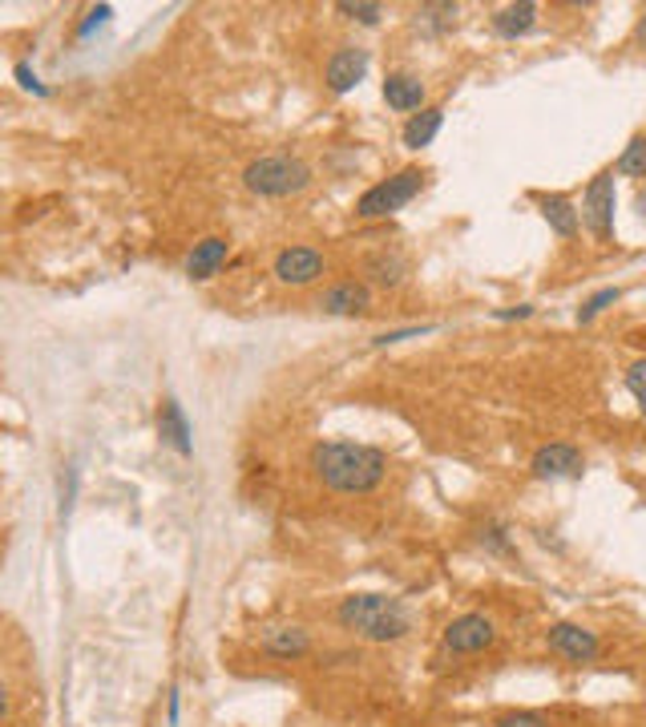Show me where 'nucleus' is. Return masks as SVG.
Masks as SVG:
<instances>
[{"label":"nucleus","instance_id":"nucleus-12","mask_svg":"<svg viewBox=\"0 0 646 727\" xmlns=\"http://www.w3.org/2000/svg\"><path fill=\"white\" fill-rule=\"evenodd\" d=\"M227 251H230V242L218 239V235L194 242V251H190V259H187V275H190V279H211V275L223 267Z\"/></svg>","mask_w":646,"mask_h":727},{"label":"nucleus","instance_id":"nucleus-23","mask_svg":"<svg viewBox=\"0 0 646 727\" xmlns=\"http://www.w3.org/2000/svg\"><path fill=\"white\" fill-rule=\"evenodd\" d=\"M626 388H631V397L638 400V409L646 413V360L631 364V372H626Z\"/></svg>","mask_w":646,"mask_h":727},{"label":"nucleus","instance_id":"nucleus-1","mask_svg":"<svg viewBox=\"0 0 646 727\" xmlns=\"http://www.w3.org/2000/svg\"><path fill=\"white\" fill-rule=\"evenodd\" d=\"M312 469L335 493H368V489L384 481L388 456L380 449H372V444L328 441L312 449Z\"/></svg>","mask_w":646,"mask_h":727},{"label":"nucleus","instance_id":"nucleus-10","mask_svg":"<svg viewBox=\"0 0 646 727\" xmlns=\"http://www.w3.org/2000/svg\"><path fill=\"white\" fill-rule=\"evenodd\" d=\"M364 73H368V49L344 45V49H335L328 61V89L331 93H347Z\"/></svg>","mask_w":646,"mask_h":727},{"label":"nucleus","instance_id":"nucleus-27","mask_svg":"<svg viewBox=\"0 0 646 727\" xmlns=\"http://www.w3.org/2000/svg\"><path fill=\"white\" fill-rule=\"evenodd\" d=\"M502 319H525L530 315V308H509V312H497Z\"/></svg>","mask_w":646,"mask_h":727},{"label":"nucleus","instance_id":"nucleus-24","mask_svg":"<svg viewBox=\"0 0 646 727\" xmlns=\"http://www.w3.org/2000/svg\"><path fill=\"white\" fill-rule=\"evenodd\" d=\"M497 727H549L542 715H533V712H514V715H502L497 719Z\"/></svg>","mask_w":646,"mask_h":727},{"label":"nucleus","instance_id":"nucleus-2","mask_svg":"<svg viewBox=\"0 0 646 727\" xmlns=\"http://www.w3.org/2000/svg\"><path fill=\"white\" fill-rule=\"evenodd\" d=\"M340 623L347 630H356L372 642H396L408 635L413 618L404 611L401 599H388V594H352L340 606Z\"/></svg>","mask_w":646,"mask_h":727},{"label":"nucleus","instance_id":"nucleus-21","mask_svg":"<svg viewBox=\"0 0 646 727\" xmlns=\"http://www.w3.org/2000/svg\"><path fill=\"white\" fill-rule=\"evenodd\" d=\"M615 300H618V287H603L598 296H590V300L582 303V308H578V324H590L594 315L603 312V308H610Z\"/></svg>","mask_w":646,"mask_h":727},{"label":"nucleus","instance_id":"nucleus-14","mask_svg":"<svg viewBox=\"0 0 646 727\" xmlns=\"http://www.w3.org/2000/svg\"><path fill=\"white\" fill-rule=\"evenodd\" d=\"M542 214H546V223L558 230L561 239H574L578 235V223H582V214L574 211V202L566 199V195H533Z\"/></svg>","mask_w":646,"mask_h":727},{"label":"nucleus","instance_id":"nucleus-18","mask_svg":"<svg viewBox=\"0 0 646 727\" xmlns=\"http://www.w3.org/2000/svg\"><path fill=\"white\" fill-rule=\"evenodd\" d=\"M533 21H537V4L521 0V4H509V9H502V13L493 16V29L502 33V37H521V33L533 29Z\"/></svg>","mask_w":646,"mask_h":727},{"label":"nucleus","instance_id":"nucleus-28","mask_svg":"<svg viewBox=\"0 0 646 727\" xmlns=\"http://www.w3.org/2000/svg\"><path fill=\"white\" fill-rule=\"evenodd\" d=\"M638 33H643V37H646V21H643V25H638Z\"/></svg>","mask_w":646,"mask_h":727},{"label":"nucleus","instance_id":"nucleus-4","mask_svg":"<svg viewBox=\"0 0 646 727\" xmlns=\"http://www.w3.org/2000/svg\"><path fill=\"white\" fill-rule=\"evenodd\" d=\"M420 186H425V171H417V166L392 174L388 183L368 186L356 202V218H388L392 211H401V206H408V202L417 199Z\"/></svg>","mask_w":646,"mask_h":727},{"label":"nucleus","instance_id":"nucleus-15","mask_svg":"<svg viewBox=\"0 0 646 727\" xmlns=\"http://www.w3.org/2000/svg\"><path fill=\"white\" fill-rule=\"evenodd\" d=\"M441 126H445V110H436V105L420 110V114H413L408 122H404V146H408V150L429 146L432 138L441 134Z\"/></svg>","mask_w":646,"mask_h":727},{"label":"nucleus","instance_id":"nucleus-11","mask_svg":"<svg viewBox=\"0 0 646 727\" xmlns=\"http://www.w3.org/2000/svg\"><path fill=\"white\" fill-rule=\"evenodd\" d=\"M319 308L328 315H356V312H368L372 308V291L364 284H356V279H347V284H335L324 291V300H319Z\"/></svg>","mask_w":646,"mask_h":727},{"label":"nucleus","instance_id":"nucleus-19","mask_svg":"<svg viewBox=\"0 0 646 727\" xmlns=\"http://www.w3.org/2000/svg\"><path fill=\"white\" fill-rule=\"evenodd\" d=\"M368 275L380 287H396L404 279V259L401 255H372L368 259Z\"/></svg>","mask_w":646,"mask_h":727},{"label":"nucleus","instance_id":"nucleus-3","mask_svg":"<svg viewBox=\"0 0 646 727\" xmlns=\"http://www.w3.org/2000/svg\"><path fill=\"white\" fill-rule=\"evenodd\" d=\"M312 183V171L307 162L288 154H267L251 162L243 171V186L251 195H263V199H283V195H300L303 186Z\"/></svg>","mask_w":646,"mask_h":727},{"label":"nucleus","instance_id":"nucleus-8","mask_svg":"<svg viewBox=\"0 0 646 727\" xmlns=\"http://www.w3.org/2000/svg\"><path fill=\"white\" fill-rule=\"evenodd\" d=\"M582 453H578L574 444L566 441H554V444H542L537 453H533L530 469L533 477H542V481H558V477H578L582 473Z\"/></svg>","mask_w":646,"mask_h":727},{"label":"nucleus","instance_id":"nucleus-22","mask_svg":"<svg viewBox=\"0 0 646 727\" xmlns=\"http://www.w3.org/2000/svg\"><path fill=\"white\" fill-rule=\"evenodd\" d=\"M335 9H340L344 16H352V21H359V25H376V21H380V13H384L380 4H352V0H340Z\"/></svg>","mask_w":646,"mask_h":727},{"label":"nucleus","instance_id":"nucleus-25","mask_svg":"<svg viewBox=\"0 0 646 727\" xmlns=\"http://www.w3.org/2000/svg\"><path fill=\"white\" fill-rule=\"evenodd\" d=\"M110 21V4H98V9H89V21L81 25V37H89V33L98 29V25H105Z\"/></svg>","mask_w":646,"mask_h":727},{"label":"nucleus","instance_id":"nucleus-6","mask_svg":"<svg viewBox=\"0 0 646 727\" xmlns=\"http://www.w3.org/2000/svg\"><path fill=\"white\" fill-rule=\"evenodd\" d=\"M493 639H497V630H493V618H485V614H460L445 627V647L457 651V655L485 651Z\"/></svg>","mask_w":646,"mask_h":727},{"label":"nucleus","instance_id":"nucleus-26","mask_svg":"<svg viewBox=\"0 0 646 727\" xmlns=\"http://www.w3.org/2000/svg\"><path fill=\"white\" fill-rule=\"evenodd\" d=\"M16 77H21V86L33 89V93H41L45 98V86L37 82V73H29V65H16Z\"/></svg>","mask_w":646,"mask_h":727},{"label":"nucleus","instance_id":"nucleus-13","mask_svg":"<svg viewBox=\"0 0 646 727\" xmlns=\"http://www.w3.org/2000/svg\"><path fill=\"white\" fill-rule=\"evenodd\" d=\"M384 101L392 110H401V114L420 110V105H425V82L413 77V73H392L384 82Z\"/></svg>","mask_w":646,"mask_h":727},{"label":"nucleus","instance_id":"nucleus-5","mask_svg":"<svg viewBox=\"0 0 646 727\" xmlns=\"http://www.w3.org/2000/svg\"><path fill=\"white\" fill-rule=\"evenodd\" d=\"M578 214H582L586 230L598 242L615 239V174L603 171V174H594V178H590L586 195H582V211Z\"/></svg>","mask_w":646,"mask_h":727},{"label":"nucleus","instance_id":"nucleus-17","mask_svg":"<svg viewBox=\"0 0 646 727\" xmlns=\"http://www.w3.org/2000/svg\"><path fill=\"white\" fill-rule=\"evenodd\" d=\"M159 428L178 453H190V449H194V444H190V425H187V416H182V404H178V400H162Z\"/></svg>","mask_w":646,"mask_h":727},{"label":"nucleus","instance_id":"nucleus-16","mask_svg":"<svg viewBox=\"0 0 646 727\" xmlns=\"http://www.w3.org/2000/svg\"><path fill=\"white\" fill-rule=\"evenodd\" d=\"M263 647H267V655H275V659H300V655H307L312 639H307V630H300V627H275L263 635Z\"/></svg>","mask_w":646,"mask_h":727},{"label":"nucleus","instance_id":"nucleus-9","mask_svg":"<svg viewBox=\"0 0 646 727\" xmlns=\"http://www.w3.org/2000/svg\"><path fill=\"white\" fill-rule=\"evenodd\" d=\"M546 642H549V651L574 659V663H590V659L598 655V635L586 627H578V623H558V627H549Z\"/></svg>","mask_w":646,"mask_h":727},{"label":"nucleus","instance_id":"nucleus-7","mask_svg":"<svg viewBox=\"0 0 646 727\" xmlns=\"http://www.w3.org/2000/svg\"><path fill=\"white\" fill-rule=\"evenodd\" d=\"M319 275H324V255L312 251V247H288V251H279V259H275V279L279 284L307 287L316 284Z\"/></svg>","mask_w":646,"mask_h":727},{"label":"nucleus","instance_id":"nucleus-20","mask_svg":"<svg viewBox=\"0 0 646 727\" xmlns=\"http://www.w3.org/2000/svg\"><path fill=\"white\" fill-rule=\"evenodd\" d=\"M615 171L626 174V178H646V138H643V134H638V138H631V146L618 154Z\"/></svg>","mask_w":646,"mask_h":727}]
</instances>
